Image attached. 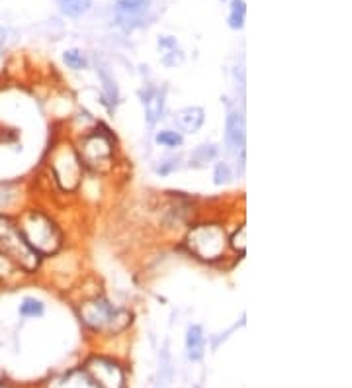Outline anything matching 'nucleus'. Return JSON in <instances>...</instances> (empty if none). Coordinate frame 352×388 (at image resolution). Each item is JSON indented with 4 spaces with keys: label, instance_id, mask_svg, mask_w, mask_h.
Instances as JSON below:
<instances>
[{
    "label": "nucleus",
    "instance_id": "1",
    "mask_svg": "<svg viewBox=\"0 0 352 388\" xmlns=\"http://www.w3.org/2000/svg\"><path fill=\"white\" fill-rule=\"evenodd\" d=\"M14 219L25 244L30 245L43 261L55 257L65 249V232L49 210L30 204Z\"/></svg>",
    "mask_w": 352,
    "mask_h": 388
},
{
    "label": "nucleus",
    "instance_id": "2",
    "mask_svg": "<svg viewBox=\"0 0 352 388\" xmlns=\"http://www.w3.org/2000/svg\"><path fill=\"white\" fill-rule=\"evenodd\" d=\"M76 316L84 328L102 336H119L134 324L135 314L129 308L116 306L102 292L83 296L76 302Z\"/></svg>",
    "mask_w": 352,
    "mask_h": 388
},
{
    "label": "nucleus",
    "instance_id": "3",
    "mask_svg": "<svg viewBox=\"0 0 352 388\" xmlns=\"http://www.w3.org/2000/svg\"><path fill=\"white\" fill-rule=\"evenodd\" d=\"M75 147L84 171H90L94 175H110L116 167V139L100 122L83 132L75 142Z\"/></svg>",
    "mask_w": 352,
    "mask_h": 388
},
{
    "label": "nucleus",
    "instance_id": "4",
    "mask_svg": "<svg viewBox=\"0 0 352 388\" xmlns=\"http://www.w3.org/2000/svg\"><path fill=\"white\" fill-rule=\"evenodd\" d=\"M184 247L201 263H219L229 255V232L218 219L190 224L186 229Z\"/></svg>",
    "mask_w": 352,
    "mask_h": 388
},
{
    "label": "nucleus",
    "instance_id": "5",
    "mask_svg": "<svg viewBox=\"0 0 352 388\" xmlns=\"http://www.w3.org/2000/svg\"><path fill=\"white\" fill-rule=\"evenodd\" d=\"M47 169L53 185L57 186L63 194H75L84 178V167L73 142L59 139L49 149Z\"/></svg>",
    "mask_w": 352,
    "mask_h": 388
},
{
    "label": "nucleus",
    "instance_id": "6",
    "mask_svg": "<svg viewBox=\"0 0 352 388\" xmlns=\"http://www.w3.org/2000/svg\"><path fill=\"white\" fill-rule=\"evenodd\" d=\"M96 388H127L124 367L104 355L88 357L81 367Z\"/></svg>",
    "mask_w": 352,
    "mask_h": 388
},
{
    "label": "nucleus",
    "instance_id": "7",
    "mask_svg": "<svg viewBox=\"0 0 352 388\" xmlns=\"http://www.w3.org/2000/svg\"><path fill=\"white\" fill-rule=\"evenodd\" d=\"M114 16L117 25L124 32H134L151 24L153 0H117L114 6Z\"/></svg>",
    "mask_w": 352,
    "mask_h": 388
},
{
    "label": "nucleus",
    "instance_id": "8",
    "mask_svg": "<svg viewBox=\"0 0 352 388\" xmlns=\"http://www.w3.org/2000/svg\"><path fill=\"white\" fill-rule=\"evenodd\" d=\"M30 206V190L24 181H0V216L16 218Z\"/></svg>",
    "mask_w": 352,
    "mask_h": 388
},
{
    "label": "nucleus",
    "instance_id": "9",
    "mask_svg": "<svg viewBox=\"0 0 352 388\" xmlns=\"http://www.w3.org/2000/svg\"><path fill=\"white\" fill-rule=\"evenodd\" d=\"M247 145V122L245 112L239 106L227 110L225 118V149L231 155H239L245 152Z\"/></svg>",
    "mask_w": 352,
    "mask_h": 388
},
{
    "label": "nucleus",
    "instance_id": "10",
    "mask_svg": "<svg viewBox=\"0 0 352 388\" xmlns=\"http://www.w3.org/2000/svg\"><path fill=\"white\" fill-rule=\"evenodd\" d=\"M139 98H141L147 126L155 127L160 120L165 118V110H167V91H165L163 86L147 85L143 91H139Z\"/></svg>",
    "mask_w": 352,
    "mask_h": 388
},
{
    "label": "nucleus",
    "instance_id": "11",
    "mask_svg": "<svg viewBox=\"0 0 352 388\" xmlns=\"http://www.w3.org/2000/svg\"><path fill=\"white\" fill-rule=\"evenodd\" d=\"M206 124V110L201 106H184L172 114V126L182 135H194Z\"/></svg>",
    "mask_w": 352,
    "mask_h": 388
},
{
    "label": "nucleus",
    "instance_id": "12",
    "mask_svg": "<svg viewBox=\"0 0 352 388\" xmlns=\"http://www.w3.org/2000/svg\"><path fill=\"white\" fill-rule=\"evenodd\" d=\"M184 346L186 355H188L190 361L198 363L204 359V355H206V333H204V328L200 324H188Z\"/></svg>",
    "mask_w": 352,
    "mask_h": 388
},
{
    "label": "nucleus",
    "instance_id": "13",
    "mask_svg": "<svg viewBox=\"0 0 352 388\" xmlns=\"http://www.w3.org/2000/svg\"><path fill=\"white\" fill-rule=\"evenodd\" d=\"M157 47L160 51V63L168 69L180 67L184 63V51L180 47V43L176 42L172 35H160Z\"/></svg>",
    "mask_w": 352,
    "mask_h": 388
},
{
    "label": "nucleus",
    "instance_id": "14",
    "mask_svg": "<svg viewBox=\"0 0 352 388\" xmlns=\"http://www.w3.org/2000/svg\"><path fill=\"white\" fill-rule=\"evenodd\" d=\"M219 157V147L216 144H208V142H204V144L196 145L190 155H188V159H186V165L190 167V169H208L210 165H213Z\"/></svg>",
    "mask_w": 352,
    "mask_h": 388
},
{
    "label": "nucleus",
    "instance_id": "15",
    "mask_svg": "<svg viewBox=\"0 0 352 388\" xmlns=\"http://www.w3.org/2000/svg\"><path fill=\"white\" fill-rule=\"evenodd\" d=\"M25 279H28V275H25L24 270L20 269L8 255L0 251V287L14 288L20 283H24Z\"/></svg>",
    "mask_w": 352,
    "mask_h": 388
},
{
    "label": "nucleus",
    "instance_id": "16",
    "mask_svg": "<svg viewBox=\"0 0 352 388\" xmlns=\"http://www.w3.org/2000/svg\"><path fill=\"white\" fill-rule=\"evenodd\" d=\"M96 73L100 76L102 83V96H104V102L108 104L110 110H114L119 104V86H117L116 79L110 73L108 69L98 65L96 67Z\"/></svg>",
    "mask_w": 352,
    "mask_h": 388
},
{
    "label": "nucleus",
    "instance_id": "17",
    "mask_svg": "<svg viewBox=\"0 0 352 388\" xmlns=\"http://www.w3.org/2000/svg\"><path fill=\"white\" fill-rule=\"evenodd\" d=\"M18 316L22 320H40L45 316V302L37 296H24L18 304Z\"/></svg>",
    "mask_w": 352,
    "mask_h": 388
},
{
    "label": "nucleus",
    "instance_id": "18",
    "mask_svg": "<svg viewBox=\"0 0 352 388\" xmlns=\"http://www.w3.org/2000/svg\"><path fill=\"white\" fill-rule=\"evenodd\" d=\"M51 388H96L90 382V379L84 375L83 369H76V371H71L67 375H63L61 379L53 380Z\"/></svg>",
    "mask_w": 352,
    "mask_h": 388
},
{
    "label": "nucleus",
    "instance_id": "19",
    "mask_svg": "<svg viewBox=\"0 0 352 388\" xmlns=\"http://www.w3.org/2000/svg\"><path fill=\"white\" fill-rule=\"evenodd\" d=\"M155 144L165 149H180L184 145V135L176 132L175 127H165L155 134Z\"/></svg>",
    "mask_w": 352,
    "mask_h": 388
},
{
    "label": "nucleus",
    "instance_id": "20",
    "mask_svg": "<svg viewBox=\"0 0 352 388\" xmlns=\"http://www.w3.org/2000/svg\"><path fill=\"white\" fill-rule=\"evenodd\" d=\"M184 167V159L180 155H167V157H160L155 165H153V171L159 175V177H170L178 171Z\"/></svg>",
    "mask_w": 352,
    "mask_h": 388
},
{
    "label": "nucleus",
    "instance_id": "21",
    "mask_svg": "<svg viewBox=\"0 0 352 388\" xmlns=\"http://www.w3.org/2000/svg\"><path fill=\"white\" fill-rule=\"evenodd\" d=\"M94 0H57L59 10L67 18H81L93 8Z\"/></svg>",
    "mask_w": 352,
    "mask_h": 388
},
{
    "label": "nucleus",
    "instance_id": "22",
    "mask_svg": "<svg viewBox=\"0 0 352 388\" xmlns=\"http://www.w3.org/2000/svg\"><path fill=\"white\" fill-rule=\"evenodd\" d=\"M245 18H247V4L245 0H229V16H227V25L231 30H243Z\"/></svg>",
    "mask_w": 352,
    "mask_h": 388
},
{
    "label": "nucleus",
    "instance_id": "23",
    "mask_svg": "<svg viewBox=\"0 0 352 388\" xmlns=\"http://www.w3.org/2000/svg\"><path fill=\"white\" fill-rule=\"evenodd\" d=\"M229 251L237 255L239 259H243L245 253H247V226H245V222L237 224L233 234H229Z\"/></svg>",
    "mask_w": 352,
    "mask_h": 388
},
{
    "label": "nucleus",
    "instance_id": "24",
    "mask_svg": "<svg viewBox=\"0 0 352 388\" xmlns=\"http://www.w3.org/2000/svg\"><path fill=\"white\" fill-rule=\"evenodd\" d=\"M63 63L71 71H84V69L90 67V61H88L86 51L78 50V47H71V50L63 51Z\"/></svg>",
    "mask_w": 352,
    "mask_h": 388
},
{
    "label": "nucleus",
    "instance_id": "25",
    "mask_svg": "<svg viewBox=\"0 0 352 388\" xmlns=\"http://www.w3.org/2000/svg\"><path fill=\"white\" fill-rule=\"evenodd\" d=\"M235 181L233 167L227 161H216L213 163V185L227 186Z\"/></svg>",
    "mask_w": 352,
    "mask_h": 388
},
{
    "label": "nucleus",
    "instance_id": "26",
    "mask_svg": "<svg viewBox=\"0 0 352 388\" xmlns=\"http://www.w3.org/2000/svg\"><path fill=\"white\" fill-rule=\"evenodd\" d=\"M6 43H8L6 30H4V28H0V59H2V57H4V53H6Z\"/></svg>",
    "mask_w": 352,
    "mask_h": 388
},
{
    "label": "nucleus",
    "instance_id": "27",
    "mask_svg": "<svg viewBox=\"0 0 352 388\" xmlns=\"http://www.w3.org/2000/svg\"><path fill=\"white\" fill-rule=\"evenodd\" d=\"M157 388H167V387H160V384H157Z\"/></svg>",
    "mask_w": 352,
    "mask_h": 388
},
{
    "label": "nucleus",
    "instance_id": "28",
    "mask_svg": "<svg viewBox=\"0 0 352 388\" xmlns=\"http://www.w3.org/2000/svg\"><path fill=\"white\" fill-rule=\"evenodd\" d=\"M196 388H201V387H196Z\"/></svg>",
    "mask_w": 352,
    "mask_h": 388
}]
</instances>
